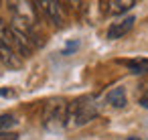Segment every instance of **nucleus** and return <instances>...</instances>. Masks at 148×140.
Listing matches in <instances>:
<instances>
[{"label": "nucleus", "instance_id": "1", "mask_svg": "<svg viewBox=\"0 0 148 140\" xmlns=\"http://www.w3.org/2000/svg\"><path fill=\"white\" fill-rule=\"evenodd\" d=\"M99 114V104L93 95H81L77 100H73L71 104H67V124L65 126H85L91 120H95Z\"/></svg>", "mask_w": 148, "mask_h": 140}, {"label": "nucleus", "instance_id": "2", "mask_svg": "<svg viewBox=\"0 0 148 140\" xmlns=\"http://www.w3.org/2000/svg\"><path fill=\"white\" fill-rule=\"evenodd\" d=\"M67 124V102L63 97H53L43 108V126L47 130H61Z\"/></svg>", "mask_w": 148, "mask_h": 140}, {"label": "nucleus", "instance_id": "3", "mask_svg": "<svg viewBox=\"0 0 148 140\" xmlns=\"http://www.w3.org/2000/svg\"><path fill=\"white\" fill-rule=\"evenodd\" d=\"M37 6L45 12V16H47L55 27H63V23H65V14H63V6H61V2H55V0H43V2H37Z\"/></svg>", "mask_w": 148, "mask_h": 140}, {"label": "nucleus", "instance_id": "4", "mask_svg": "<svg viewBox=\"0 0 148 140\" xmlns=\"http://www.w3.org/2000/svg\"><path fill=\"white\" fill-rule=\"evenodd\" d=\"M134 23H136L134 16H126V19H122V21L112 23L110 29H108V39H112V41H114V39H122L124 35H128V33L132 31Z\"/></svg>", "mask_w": 148, "mask_h": 140}, {"label": "nucleus", "instance_id": "5", "mask_svg": "<svg viewBox=\"0 0 148 140\" xmlns=\"http://www.w3.org/2000/svg\"><path fill=\"white\" fill-rule=\"evenodd\" d=\"M101 6L106 14H122L136 6V0H108V2H101Z\"/></svg>", "mask_w": 148, "mask_h": 140}, {"label": "nucleus", "instance_id": "6", "mask_svg": "<svg viewBox=\"0 0 148 140\" xmlns=\"http://www.w3.org/2000/svg\"><path fill=\"white\" fill-rule=\"evenodd\" d=\"M0 61H2L6 67H21V57L18 53L4 41H0Z\"/></svg>", "mask_w": 148, "mask_h": 140}, {"label": "nucleus", "instance_id": "7", "mask_svg": "<svg viewBox=\"0 0 148 140\" xmlns=\"http://www.w3.org/2000/svg\"><path fill=\"white\" fill-rule=\"evenodd\" d=\"M106 102H108L112 108H124V106L128 104L126 89H124V87H114V89L106 95Z\"/></svg>", "mask_w": 148, "mask_h": 140}, {"label": "nucleus", "instance_id": "8", "mask_svg": "<svg viewBox=\"0 0 148 140\" xmlns=\"http://www.w3.org/2000/svg\"><path fill=\"white\" fill-rule=\"evenodd\" d=\"M134 75H142V73H146L148 71V63L146 61H142V59H134V61H122Z\"/></svg>", "mask_w": 148, "mask_h": 140}, {"label": "nucleus", "instance_id": "9", "mask_svg": "<svg viewBox=\"0 0 148 140\" xmlns=\"http://www.w3.org/2000/svg\"><path fill=\"white\" fill-rule=\"evenodd\" d=\"M18 124L14 114H2L0 116V132H10L14 126Z\"/></svg>", "mask_w": 148, "mask_h": 140}, {"label": "nucleus", "instance_id": "10", "mask_svg": "<svg viewBox=\"0 0 148 140\" xmlns=\"http://www.w3.org/2000/svg\"><path fill=\"white\" fill-rule=\"evenodd\" d=\"M0 140H18V134H14V132H0Z\"/></svg>", "mask_w": 148, "mask_h": 140}, {"label": "nucleus", "instance_id": "11", "mask_svg": "<svg viewBox=\"0 0 148 140\" xmlns=\"http://www.w3.org/2000/svg\"><path fill=\"white\" fill-rule=\"evenodd\" d=\"M140 106H142V108H148V91L140 97Z\"/></svg>", "mask_w": 148, "mask_h": 140}, {"label": "nucleus", "instance_id": "12", "mask_svg": "<svg viewBox=\"0 0 148 140\" xmlns=\"http://www.w3.org/2000/svg\"><path fill=\"white\" fill-rule=\"evenodd\" d=\"M75 49H77V43H71V45H69L63 53H65V55H69V53H71V51H75Z\"/></svg>", "mask_w": 148, "mask_h": 140}, {"label": "nucleus", "instance_id": "13", "mask_svg": "<svg viewBox=\"0 0 148 140\" xmlns=\"http://www.w3.org/2000/svg\"><path fill=\"white\" fill-rule=\"evenodd\" d=\"M126 140H142V138H138V136H130V138H126Z\"/></svg>", "mask_w": 148, "mask_h": 140}]
</instances>
